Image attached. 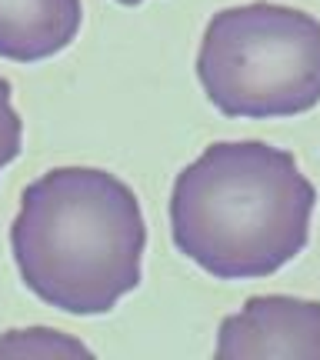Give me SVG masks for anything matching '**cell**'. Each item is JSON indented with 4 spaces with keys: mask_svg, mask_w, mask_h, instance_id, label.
<instances>
[{
    "mask_svg": "<svg viewBox=\"0 0 320 360\" xmlns=\"http://www.w3.org/2000/svg\"><path fill=\"white\" fill-rule=\"evenodd\" d=\"M314 204L317 191L294 154L264 141H224L177 174L170 233L217 281H254L307 247Z\"/></svg>",
    "mask_w": 320,
    "mask_h": 360,
    "instance_id": "cell-1",
    "label": "cell"
},
{
    "mask_svg": "<svg viewBox=\"0 0 320 360\" xmlns=\"http://www.w3.org/2000/svg\"><path fill=\"white\" fill-rule=\"evenodd\" d=\"M147 224L137 193L101 167H57L20 193L11 250L44 304L97 317L141 283Z\"/></svg>",
    "mask_w": 320,
    "mask_h": 360,
    "instance_id": "cell-2",
    "label": "cell"
},
{
    "mask_svg": "<svg viewBox=\"0 0 320 360\" xmlns=\"http://www.w3.org/2000/svg\"><path fill=\"white\" fill-rule=\"evenodd\" d=\"M117 4H124V7H137V4H143V0H117Z\"/></svg>",
    "mask_w": 320,
    "mask_h": 360,
    "instance_id": "cell-8",
    "label": "cell"
},
{
    "mask_svg": "<svg viewBox=\"0 0 320 360\" xmlns=\"http://www.w3.org/2000/svg\"><path fill=\"white\" fill-rule=\"evenodd\" d=\"M197 77L224 117H297L320 103V20L283 4H243L210 17Z\"/></svg>",
    "mask_w": 320,
    "mask_h": 360,
    "instance_id": "cell-3",
    "label": "cell"
},
{
    "mask_svg": "<svg viewBox=\"0 0 320 360\" xmlns=\"http://www.w3.org/2000/svg\"><path fill=\"white\" fill-rule=\"evenodd\" d=\"M87 357L90 350L70 334L51 330V327H27V330H7L0 337V357Z\"/></svg>",
    "mask_w": 320,
    "mask_h": 360,
    "instance_id": "cell-6",
    "label": "cell"
},
{
    "mask_svg": "<svg viewBox=\"0 0 320 360\" xmlns=\"http://www.w3.org/2000/svg\"><path fill=\"white\" fill-rule=\"evenodd\" d=\"M220 360H320V304L304 297H250L241 314L224 317L217 334Z\"/></svg>",
    "mask_w": 320,
    "mask_h": 360,
    "instance_id": "cell-4",
    "label": "cell"
},
{
    "mask_svg": "<svg viewBox=\"0 0 320 360\" xmlns=\"http://www.w3.org/2000/svg\"><path fill=\"white\" fill-rule=\"evenodd\" d=\"M20 141H24V127L13 110V87L11 80L0 77V170L20 157Z\"/></svg>",
    "mask_w": 320,
    "mask_h": 360,
    "instance_id": "cell-7",
    "label": "cell"
},
{
    "mask_svg": "<svg viewBox=\"0 0 320 360\" xmlns=\"http://www.w3.org/2000/svg\"><path fill=\"white\" fill-rule=\"evenodd\" d=\"M84 24L80 0H0V57L37 64L67 51Z\"/></svg>",
    "mask_w": 320,
    "mask_h": 360,
    "instance_id": "cell-5",
    "label": "cell"
}]
</instances>
